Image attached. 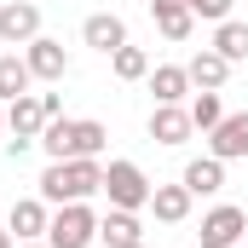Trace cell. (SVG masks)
<instances>
[{
    "instance_id": "6da1fadb",
    "label": "cell",
    "mask_w": 248,
    "mask_h": 248,
    "mask_svg": "<svg viewBox=\"0 0 248 248\" xmlns=\"http://www.w3.org/2000/svg\"><path fill=\"white\" fill-rule=\"evenodd\" d=\"M93 190H104V162L98 156H75V162H46V173H41V202H87Z\"/></svg>"
},
{
    "instance_id": "7a4b0ae2",
    "label": "cell",
    "mask_w": 248,
    "mask_h": 248,
    "mask_svg": "<svg viewBox=\"0 0 248 248\" xmlns=\"http://www.w3.org/2000/svg\"><path fill=\"white\" fill-rule=\"evenodd\" d=\"M110 144V127L104 122H69V116H52L41 127V150L52 162H75V156H104Z\"/></svg>"
},
{
    "instance_id": "3957f363",
    "label": "cell",
    "mask_w": 248,
    "mask_h": 248,
    "mask_svg": "<svg viewBox=\"0 0 248 248\" xmlns=\"http://www.w3.org/2000/svg\"><path fill=\"white\" fill-rule=\"evenodd\" d=\"M46 243L52 248H93L98 243V214L87 202H63L52 214V225H46Z\"/></svg>"
},
{
    "instance_id": "277c9868",
    "label": "cell",
    "mask_w": 248,
    "mask_h": 248,
    "mask_svg": "<svg viewBox=\"0 0 248 248\" xmlns=\"http://www.w3.org/2000/svg\"><path fill=\"white\" fill-rule=\"evenodd\" d=\"M46 122H52V116L41 110V93L12 98V104H6V133H12L6 144H12V156H23L29 144H41V127H46Z\"/></svg>"
},
{
    "instance_id": "5b68a950",
    "label": "cell",
    "mask_w": 248,
    "mask_h": 248,
    "mask_svg": "<svg viewBox=\"0 0 248 248\" xmlns=\"http://www.w3.org/2000/svg\"><path fill=\"white\" fill-rule=\"evenodd\" d=\"M150 179H144V173H139V162H110V168H104V196H110V208H133V214H139V208H150Z\"/></svg>"
},
{
    "instance_id": "8992f818",
    "label": "cell",
    "mask_w": 248,
    "mask_h": 248,
    "mask_svg": "<svg viewBox=\"0 0 248 248\" xmlns=\"http://www.w3.org/2000/svg\"><path fill=\"white\" fill-rule=\"evenodd\" d=\"M202 248H237L248 237V214L237 208V202H219V208H208L202 214Z\"/></svg>"
},
{
    "instance_id": "52a82bcc",
    "label": "cell",
    "mask_w": 248,
    "mask_h": 248,
    "mask_svg": "<svg viewBox=\"0 0 248 248\" xmlns=\"http://www.w3.org/2000/svg\"><path fill=\"white\" fill-rule=\"evenodd\" d=\"M46 225H52V202H41V196H17L12 214H6V231H12L17 243H41Z\"/></svg>"
},
{
    "instance_id": "ba28073f",
    "label": "cell",
    "mask_w": 248,
    "mask_h": 248,
    "mask_svg": "<svg viewBox=\"0 0 248 248\" xmlns=\"http://www.w3.org/2000/svg\"><path fill=\"white\" fill-rule=\"evenodd\" d=\"M41 35V6L35 0H6L0 6V41L6 46H29Z\"/></svg>"
},
{
    "instance_id": "9c48e42d",
    "label": "cell",
    "mask_w": 248,
    "mask_h": 248,
    "mask_svg": "<svg viewBox=\"0 0 248 248\" xmlns=\"http://www.w3.org/2000/svg\"><path fill=\"white\" fill-rule=\"evenodd\" d=\"M23 63H29L35 81H63L69 75V52H63V41H52V35H35L23 46Z\"/></svg>"
},
{
    "instance_id": "30bf717a",
    "label": "cell",
    "mask_w": 248,
    "mask_h": 248,
    "mask_svg": "<svg viewBox=\"0 0 248 248\" xmlns=\"http://www.w3.org/2000/svg\"><path fill=\"white\" fill-rule=\"evenodd\" d=\"M208 156H219V162H243L248 156V110L225 116V122L208 133Z\"/></svg>"
},
{
    "instance_id": "8fae6325",
    "label": "cell",
    "mask_w": 248,
    "mask_h": 248,
    "mask_svg": "<svg viewBox=\"0 0 248 248\" xmlns=\"http://www.w3.org/2000/svg\"><path fill=\"white\" fill-rule=\"evenodd\" d=\"M81 41H87L93 52H104V58H110L116 46H127V23L116 17V12H93V17L81 23Z\"/></svg>"
},
{
    "instance_id": "7c38bea8",
    "label": "cell",
    "mask_w": 248,
    "mask_h": 248,
    "mask_svg": "<svg viewBox=\"0 0 248 248\" xmlns=\"http://www.w3.org/2000/svg\"><path fill=\"white\" fill-rule=\"evenodd\" d=\"M190 133H196V127H190L185 104H156V110H150V139H156V144H185Z\"/></svg>"
},
{
    "instance_id": "4fadbf2b",
    "label": "cell",
    "mask_w": 248,
    "mask_h": 248,
    "mask_svg": "<svg viewBox=\"0 0 248 248\" xmlns=\"http://www.w3.org/2000/svg\"><path fill=\"white\" fill-rule=\"evenodd\" d=\"M179 185H185L190 196H219V190H225V162H219V156H196V162H185Z\"/></svg>"
},
{
    "instance_id": "5bb4252c",
    "label": "cell",
    "mask_w": 248,
    "mask_h": 248,
    "mask_svg": "<svg viewBox=\"0 0 248 248\" xmlns=\"http://www.w3.org/2000/svg\"><path fill=\"white\" fill-rule=\"evenodd\" d=\"M144 81H150L156 104H185V98H190V75H185V63H156Z\"/></svg>"
},
{
    "instance_id": "9a60e30c",
    "label": "cell",
    "mask_w": 248,
    "mask_h": 248,
    "mask_svg": "<svg viewBox=\"0 0 248 248\" xmlns=\"http://www.w3.org/2000/svg\"><path fill=\"white\" fill-rule=\"evenodd\" d=\"M190 202H196V196H190L185 185H156V190H150V214H156L162 225H185V219H190Z\"/></svg>"
},
{
    "instance_id": "2e32d148",
    "label": "cell",
    "mask_w": 248,
    "mask_h": 248,
    "mask_svg": "<svg viewBox=\"0 0 248 248\" xmlns=\"http://www.w3.org/2000/svg\"><path fill=\"white\" fill-rule=\"evenodd\" d=\"M150 17H156V29H162L168 41H190V23H196V12H190L185 0H150Z\"/></svg>"
},
{
    "instance_id": "e0dca14e",
    "label": "cell",
    "mask_w": 248,
    "mask_h": 248,
    "mask_svg": "<svg viewBox=\"0 0 248 248\" xmlns=\"http://www.w3.org/2000/svg\"><path fill=\"white\" fill-rule=\"evenodd\" d=\"M185 75H190V87H202V93H219V87H225V75H231V63L219 58L214 46H202V52L185 63Z\"/></svg>"
},
{
    "instance_id": "ac0fdd59",
    "label": "cell",
    "mask_w": 248,
    "mask_h": 248,
    "mask_svg": "<svg viewBox=\"0 0 248 248\" xmlns=\"http://www.w3.org/2000/svg\"><path fill=\"white\" fill-rule=\"evenodd\" d=\"M98 237H104L110 248H127V243H144V225H139L133 208H110V214L98 219Z\"/></svg>"
},
{
    "instance_id": "d6986e66",
    "label": "cell",
    "mask_w": 248,
    "mask_h": 248,
    "mask_svg": "<svg viewBox=\"0 0 248 248\" xmlns=\"http://www.w3.org/2000/svg\"><path fill=\"white\" fill-rule=\"evenodd\" d=\"M214 52H219L225 63H248V23L225 17V23L214 29Z\"/></svg>"
},
{
    "instance_id": "ffe728a7",
    "label": "cell",
    "mask_w": 248,
    "mask_h": 248,
    "mask_svg": "<svg viewBox=\"0 0 248 248\" xmlns=\"http://www.w3.org/2000/svg\"><path fill=\"white\" fill-rule=\"evenodd\" d=\"M35 87V75H29V63L17 58V52H6L0 58V104H12V98H23Z\"/></svg>"
},
{
    "instance_id": "44dd1931",
    "label": "cell",
    "mask_w": 248,
    "mask_h": 248,
    "mask_svg": "<svg viewBox=\"0 0 248 248\" xmlns=\"http://www.w3.org/2000/svg\"><path fill=\"white\" fill-rule=\"evenodd\" d=\"M110 69H116V81H144L150 75V52L144 46H116L110 52Z\"/></svg>"
},
{
    "instance_id": "7402d4cb",
    "label": "cell",
    "mask_w": 248,
    "mask_h": 248,
    "mask_svg": "<svg viewBox=\"0 0 248 248\" xmlns=\"http://www.w3.org/2000/svg\"><path fill=\"white\" fill-rule=\"evenodd\" d=\"M185 110H190V127H196V133H214V127L225 122V104H219V93H196Z\"/></svg>"
},
{
    "instance_id": "603a6c76",
    "label": "cell",
    "mask_w": 248,
    "mask_h": 248,
    "mask_svg": "<svg viewBox=\"0 0 248 248\" xmlns=\"http://www.w3.org/2000/svg\"><path fill=\"white\" fill-rule=\"evenodd\" d=\"M185 6H190V12H196V17H208V23H225L237 0H185Z\"/></svg>"
},
{
    "instance_id": "cb8c5ba5",
    "label": "cell",
    "mask_w": 248,
    "mask_h": 248,
    "mask_svg": "<svg viewBox=\"0 0 248 248\" xmlns=\"http://www.w3.org/2000/svg\"><path fill=\"white\" fill-rule=\"evenodd\" d=\"M0 248H17V237H12V231H6V225H0Z\"/></svg>"
},
{
    "instance_id": "d4e9b609",
    "label": "cell",
    "mask_w": 248,
    "mask_h": 248,
    "mask_svg": "<svg viewBox=\"0 0 248 248\" xmlns=\"http://www.w3.org/2000/svg\"><path fill=\"white\" fill-rule=\"evenodd\" d=\"M17 248H52V243H46V237H41V243H17Z\"/></svg>"
},
{
    "instance_id": "484cf974",
    "label": "cell",
    "mask_w": 248,
    "mask_h": 248,
    "mask_svg": "<svg viewBox=\"0 0 248 248\" xmlns=\"http://www.w3.org/2000/svg\"><path fill=\"white\" fill-rule=\"evenodd\" d=\"M0 133H6V104H0Z\"/></svg>"
},
{
    "instance_id": "4316f807",
    "label": "cell",
    "mask_w": 248,
    "mask_h": 248,
    "mask_svg": "<svg viewBox=\"0 0 248 248\" xmlns=\"http://www.w3.org/2000/svg\"><path fill=\"white\" fill-rule=\"evenodd\" d=\"M127 248H144V243H127Z\"/></svg>"
},
{
    "instance_id": "83f0119b",
    "label": "cell",
    "mask_w": 248,
    "mask_h": 248,
    "mask_svg": "<svg viewBox=\"0 0 248 248\" xmlns=\"http://www.w3.org/2000/svg\"><path fill=\"white\" fill-rule=\"evenodd\" d=\"M237 248H248V243H237Z\"/></svg>"
}]
</instances>
